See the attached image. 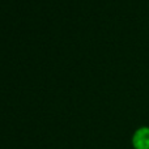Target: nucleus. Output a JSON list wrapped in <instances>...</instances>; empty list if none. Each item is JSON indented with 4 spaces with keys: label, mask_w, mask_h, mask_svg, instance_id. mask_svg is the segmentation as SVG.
<instances>
[{
    "label": "nucleus",
    "mask_w": 149,
    "mask_h": 149,
    "mask_svg": "<svg viewBox=\"0 0 149 149\" xmlns=\"http://www.w3.org/2000/svg\"><path fill=\"white\" fill-rule=\"evenodd\" d=\"M131 144L134 149H149V127L143 126L135 130L131 137Z\"/></svg>",
    "instance_id": "obj_1"
}]
</instances>
